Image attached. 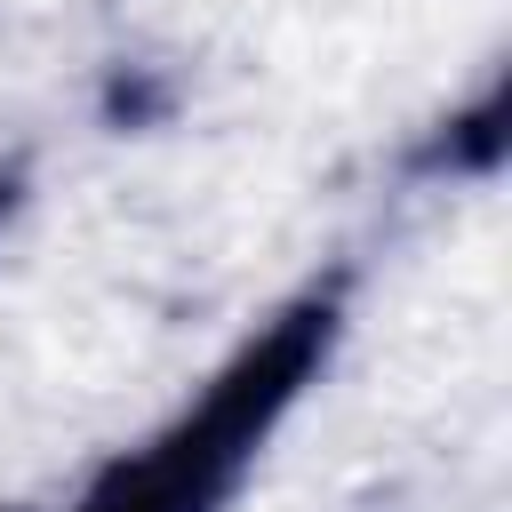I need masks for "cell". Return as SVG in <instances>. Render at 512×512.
<instances>
[{
	"mask_svg": "<svg viewBox=\"0 0 512 512\" xmlns=\"http://www.w3.org/2000/svg\"><path fill=\"white\" fill-rule=\"evenodd\" d=\"M344 320H352V264L304 280L272 320H256L168 424H152L136 448H112L56 512H224L240 480L264 464L272 432L296 416V400L328 376Z\"/></svg>",
	"mask_w": 512,
	"mask_h": 512,
	"instance_id": "1",
	"label": "cell"
},
{
	"mask_svg": "<svg viewBox=\"0 0 512 512\" xmlns=\"http://www.w3.org/2000/svg\"><path fill=\"white\" fill-rule=\"evenodd\" d=\"M16 208H24V160H0V232H8Z\"/></svg>",
	"mask_w": 512,
	"mask_h": 512,
	"instance_id": "3",
	"label": "cell"
},
{
	"mask_svg": "<svg viewBox=\"0 0 512 512\" xmlns=\"http://www.w3.org/2000/svg\"><path fill=\"white\" fill-rule=\"evenodd\" d=\"M496 160H504V80H488L464 112L432 120L416 136V152H408V176H424V184H480V176H496Z\"/></svg>",
	"mask_w": 512,
	"mask_h": 512,
	"instance_id": "2",
	"label": "cell"
}]
</instances>
